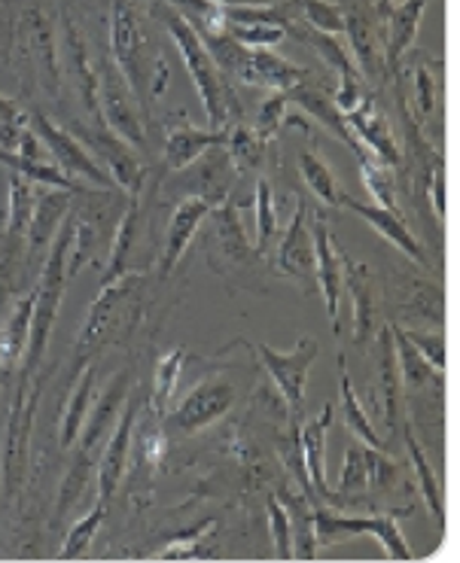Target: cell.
Returning <instances> with one entry per match:
<instances>
[{"label":"cell","instance_id":"cell-57","mask_svg":"<svg viewBox=\"0 0 460 563\" xmlns=\"http://www.w3.org/2000/svg\"><path fill=\"white\" fill-rule=\"evenodd\" d=\"M220 7H238V3H265V0H213Z\"/></svg>","mask_w":460,"mask_h":563},{"label":"cell","instance_id":"cell-50","mask_svg":"<svg viewBox=\"0 0 460 563\" xmlns=\"http://www.w3.org/2000/svg\"><path fill=\"white\" fill-rule=\"evenodd\" d=\"M269 527H272V542H275L277 561H293V530H289V515L284 503L269 497Z\"/></svg>","mask_w":460,"mask_h":563},{"label":"cell","instance_id":"cell-31","mask_svg":"<svg viewBox=\"0 0 460 563\" xmlns=\"http://www.w3.org/2000/svg\"><path fill=\"white\" fill-rule=\"evenodd\" d=\"M284 31L293 34L296 40L308 43V46H315L317 53H320V58H324L332 70H339V77H360L354 58H351V53L339 43L336 34H324V31H315V27L303 25V22H289Z\"/></svg>","mask_w":460,"mask_h":563},{"label":"cell","instance_id":"cell-51","mask_svg":"<svg viewBox=\"0 0 460 563\" xmlns=\"http://www.w3.org/2000/svg\"><path fill=\"white\" fill-rule=\"evenodd\" d=\"M403 332L436 372H446V339L442 335H427V332H412V329H403Z\"/></svg>","mask_w":460,"mask_h":563},{"label":"cell","instance_id":"cell-12","mask_svg":"<svg viewBox=\"0 0 460 563\" xmlns=\"http://www.w3.org/2000/svg\"><path fill=\"white\" fill-rule=\"evenodd\" d=\"M277 272L296 284H315V238H311V210L305 201L296 205L289 229L277 244Z\"/></svg>","mask_w":460,"mask_h":563},{"label":"cell","instance_id":"cell-45","mask_svg":"<svg viewBox=\"0 0 460 563\" xmlns=\"http://www.w3.org/2000/svg\"><path fill=\"white\" fill-rule=\"evenodd\" d=\"M277 235V210H275V196H272V186L269 180L256 184V238H260V253L269 250L272 238Z\"/></svg>","mask_w":460,"mask_h":563},{"label":"cell","instance_id":"cell-17","mask_svg":"<svg viewBox=\"0 0 460 563\" xmlns=\"http://www.w3.org/2000/svg\"><path fill=\"white\" fill-rule=\"evenodd\" d=\"M211 205L205 198H184L177 208H174L168 229H165V244H162V277H168L177 268V263L184 260L186 247L193 244L198 225L205 223V217L211 213Z\"/></svg>","mask_w":460,"mask_h":563},{"label":"cell","instance_id":"cell-54","mask_svg":"<svg viewBox=\"0 0 460 563\" xmlns=\"http://www.w3.org/2000/svg\"><path fill=\"white\" fill-rule=\"evenodd\" d=\"M430 198H434L436 220H446V165L439 158V165L434 168V186H430Z\"/></svg>","mask_w":460,"mask_h":563},{"label":"cell","instance_id":"cell-37","mask_svg":"<svg viewBox=\"0 0 460 563\" xmlns=\"http://www.w3.org/2000/svg\"><path fill=\"white\" fill-rule=\"evenodd\" d=\"M339 366H342V418L348 423V430L354 432L357 439L369 448H379L382 451V439H379V432L372 427V420L363 411V406L357 402L354 394V384H351V375H348V366H344V356H339Z\"/></svg>","mask_w":460,"mask_h":563},{"label":"cell","instance_id":"cell-21","mask_svg":"<svg viewBox=\"0 0 460 563\" xmlns=\"http://www.w3.org/2000/svg\"><path fill=\"white\" fill-rule=\"evenodd\" d=\"M287 101L289 104L303 107L308 117L315 119V122H320L324 129H329V132L336 134L348 150H354V153L363 150L360 141L351 134V129H348V122H344V117L339 113V107H336V101H332V95H329L327 89H320V86H315V82H308V79H305V82H299V86L287 89Z\"/></svg>","mask_w":460,"mask_h":563},{"label":"cell","instance_id":"cell-42","mask_svg":"<svg viewBox=\"0 0 460 563\" xmlns=\"http://www.w3.org/2000/svg\"><path fill=\"white\" fill-rule=\"evenodd\" d=\"M134 277H129V280H122L119 277L117 284H105V289H101V296L95 299L92 311H89V320H86V329H83V344H89V341L95 339V335H101V329L107 327V317H113V308H117V301L125 299V292L132 289Z\"/></svg>","mask_w":460,"mask_h":563},{"label":"cell","instance_id":"cell-34","mask_svg":"<svg viewBox=\"0 0 460 563\" xmlns=\"http://www.w3.org/2000/svg\"><path fill=\"white\" fill-rule=\"evenodd\" d=\"M132 198V205L125 210L122 223H119L117 235H113V250H110V268L105 272V284H117L119 277H125L129 272V263H132L134 244H138V217H141V208H138V196Z\"/></svg>","mask_w":460,"mask_h":563},{"label":"cell","instance_id":"cell-2","mask_svg":"<svg viewBox=\"0 0 460 563\" xmlns=\"http://www.w3.org/2000/svg\"><path fill=\"white\" fill-rule=\"evenodd\" d=\"M70 235H74V223H62V229L55 232L53 244H50V256L43 265V277L34 287L37 299H34V317H31V339H28L25 360H22V372H31L40 366V360L46 354V341L53 332L55 314H58V305L65 299L67 287V250H70Z\"/></svg>","mask_w":460,"mask_h":563},{"label":"cell","instance_id":"cell-48","mask_svg":"<svg viewBox=\"0 0 460 563\" xmlns=\"http://www.w3.org/2000/svg\"><path fill=\"white\" fill-rule=\"evenodd\" d=\"M287 89L284 92H275L256 113V137L263 144H272L277 137V132L284 129V119H287Z\"/></svg>","mask_w":460,"mask_h":563},{"label":"cell","instance_id":"cell-36","mask_svg":"<svg viewBox=\"0 0 460 563\" xmlns=\"http://www.w3.org/2000/svg\"><path fill=\"white\" fill-rule=\"evenodd\" d=\"M95 394V368H89L79 384L74 387V396L67 399L65 406V420H62V448H74L79 439V430L86 423V415H89V402H92Z\"/></svg>","mask_w":460,"mask_h":563},{"label":"cell","instance_id":"cell-5","mask_svg":"<svg viewBox=\"0 0 460 563\" xmlns=\"http://www.w3.org/2000/svg\"><path fill=\"white\" fill-rule=\"evenodd\" d=\"M70 134H74L86 150L92 146V153L98 156V162H101V168L113 177V184H117L122 192L141 196V189H144L146 180V168L129 141H122L117 132H110L105 122H95L89 129H86V125H74Z\"/></svg>","mask_w":460,"mask_h":563},{"label":"cell","instance_id":"cell-25","mask_svg":"<svg viewBox=\"0 0 460 563\" xmlns=\"http://www.w3.org/2000/svg\"><path fill=\"white\" fill-rule=\"evenodd\" d=\"M342 256V287L354 292V332L357 339H366L372 327H375V287H372V275L366 265H354V260L339 250Z\"/></svg>","mask_w":460,"mask_h":563},{"label":"cell","instance_id":"cell-19","mask_svg":"<svg viewBox=\"0 0 460 563\" xmlns=\"http://www.w3.org/2000/svg\"><path fill=\"white\" fill-rule=\"evenodd\" d=\"M226 137H229V129L201 132L196 125H189V119L180 122V125H172V129H168V137H165V168L172 170V174L186 170L189 165H196L205 153L223 146Z\"/></svg>","mask_w":460,"mask_h":563},{"label":"cell","instance_id":"cell-28","mask_svg":"<svg viewBox=\"0 0 460 563\" xmlns=\"http://www.w3.org/2000/svg\"><path fill=\"white\" fill-rule=\"evenodd\" d=\"M387 329H391V341H394L396 368H399V384H403V387H408V390H424L434 378H442V372H436V368L415 351V344L406 339L403 327L387 323Z\"/></svg>","mask_w":460,"mask_h":563},{"label":"cell","instance_id":"cell-39","mask_svg":"<svg viewBox=\"0 0 460 563\" xmlns=\"http://www.w3.org/2000/svg\"><path fill=\"white\" fill-rule=\"evenodd\" d=\"M289 515V530H293V561H315L317 537H315V511H308L303 503L281 497Z\"/></svg>","mask_w":460,"mask_h":563},{"label":"cell","instance_id":"cell-27","mask_svg":"<svg viewBox=\"0 0 460 563\" xmlns=\"http://www.w3.org/2000/svg\"><path fill=\"white\" fill-rule=\"evenodd\" d=\"M344 31L351 34L357 70H363L369 79H379L384 67V53L382 37H379V31L372 25V19L366 13H348L344 15Z\"/></svg>","mask_w":460,"mask_h":563},{"label":"cell","instance_id":"cell-46","mask_svg":"<svg viewBox=\"0 0 460 563\" xmlns=\"http://www.w3.org/2000/svg\"><path fill=\"white\" fill-rule=\"evenodd\" d=\"M369 490V457L366 448L351 445L344 451V466L339 475V494H357Z\"/></svg>","mask_w":460,"mask_h":563},{"label":"cell","instance_id":"cell-26","mask_svg":"<svg viewBox=\"0 0 460 563\" xmlns=\"http://www.w3.org/2000/svg\"><path fill=\"white\" fill-rule=\"evenodd\" d=\"M65 70L74 79L77 92L83 95V104L92 107V113L98 117V77H95L92 67H89L86 40H83V34H79L77 25L70 19H65Z\"/></svg>","mask_w":460,"mask_h":563},{"label":"cell","instance_id":"cell-4","mask_svg":"<svg viewBox=\"0 0 460 563\" xmlns=\"http://www.w3.org/2000/svg\"><path fill=\"white\" fill-rule=\"evenodd\" d=\"M244 347L253 351V356L263 363V368L269 372V378L275 380L277 394L284 399V406L289 411H299L305 402V394H308V375H311V366H315L317 354H320V344L311 335H303L296 341V347L281 354L269 344H250V341L241 339Z\"/></svg>","mask_w":460,"mask_h":563},{"label":"cell","instance_id":"cell-14","mask_svg":"<svg viewBox=\"0 0 460 563\" xmlns=\"http://www.w3.org/2000/svg\"><path fill=\"white\" fill-rule=\"evenodd\" d=\"M344 122H348L351 134L360 141V146L366 150L369 156L379 158L387 168L399 165V146L394 141V132H391V125H387V119H384L372 95H363L354 110L344 113Z\"/></svg>","mask_w":460,"mask_h":563},{"label":"cell","instance_id":"cell-41","mask_svg":"<svg viewBox=\"0 0 460 563\" xmlns=\"http://www.w3.org/2000/svg\"><path fill=\"white\" fill-rule=\"evenodd\" d=\"M226 153L236 170H253L263 165L265 144L256 137V132H250L244 125H229V137H226Z\"/></svg>","mask_w":460,"mask_h":563},{"label":"cell","instance_id":"cell-40","mask_svg":"<svg viewBox=\"0 0 460 563\" xmlns=\"http://www.w3.org/2000/svg\"><path fill=\"white\" fill-rule=\"evenodd\" d=\"M105 515H107V503L105 499H98V506H95L89 515H83L77 525L67 530L65 545L58 551V561H77L83 558L89 545H92V539L98 537V530L105 525Z\"/></svg>","mask_w":460,"mask_h":563},{"label":"cell","instance_id":"cell-10","mask_svg":"<svg viewBox=\"0 0 460 563\" xmlns=\"http://www.w3.org/2000/svg\"><path fill=\"white\" fill-rule=\"evenodd\" d=\"M226 74L244 79L248 86H263V89H275V92L293 89V86L308 79L305 67L293 65V62L281 58L272 49H244V46L238 49Z\"/></svg>","mask_w":460,"mask_h":563},{"label":"cell","instance_id":"cell-35","mask_svg":"<svg viewBox=\"0 0 460 563\" xmlns=\"http://www.w3.org/2000/svg\"><path fill=\"white\" fill-rule=\"evenodd\" d=\"M357 162H360V177H363V186L366 192L375 198V205L394 210L399 213V205H396V184H394V168L382 165L379 158H372L366 150L357 153Z\"/></svg>","mask_w":460,"mask_h":563},{"label":"cell","instance_id":"cell-43","mask_svg":"<svg viewBox=\"0 0 460 563\" xmlns=\"http://www.w3.org/2000/svg\"><path fill=\"white\" fill-rule=\"evenodd\" d=\"M180 372H184V347H174L172 354H165L158 360L156 384H153V411H156L158 418L168 411V402H172L174 390H177Z\"/></svg>","mask_w":460,"mask_h":563},{"label":"cell","instance_id":"cell-8","mask_svg":"<svg viewBox=\"0 0 460 563\" xmlns=\"http://www.w3.org/2000/svg\"><path fill=\"white\" fill-rule=\"evenodd\" d=\"M232 406H236V387L223 378H208L196 384L177 402V408L168 415V423H172V430L193 435V432H201L205 427L217 423Z\"/></svg>","mask_w":460,"mask_h":563},{"label":"cell","instance_id":"cell-1","mask_svg":"<svg viewBox=\"0 0 460 563\" xmlns=\"http://www.w3.org/2000/svg\"><path fill=\"white\" fill-rule=\"evenodd\" d=\"M165 27L172 34L174 46L180 49V58H184L189 77L196 82L198 98L205 104V113L211 119L213 129H229L232 119H229V92H226L223 70L217 67L213 55L208 53L205 40L198 34L196 27L186 22L180 13H165Z\"/></svg>","mask_w":460,"mask_h":563},{"label":"cell","instance_id":"cell-58","mask_svg":"<svg viewBox=\"0 0 460 563\" xmlns=\"http://www.w3.org/2000/svg\"><path fill=\"white\" fill-rule=\"evenodd\" d=\"M0 378H3V372H0Z\"/></svg>","mask_w":460,"mask_h":563},{"label":"cell","instance_id":"cell-23","mask_svg":"<svg viewBox=\"0 0 460 563\" xmlns=\"http://www.w3.org/2000/svg\"><path fill=\"white\" fill-rule=\"evenodd\" d=\"M424 7H427V0H399L394 10L384 15L387 31H384L382 53L387 70H396L399 62H403V55L408 53L412 40L418 34V25H421Z\"/></svg>","mask_w":460,"mask_h":563},{"label":"cell","instance_id":"cell-24","mask_svg":"<svg viewBox=\"0 0 460 563\" xmlns=\"http://www.w3.org/2000/svg\"><path fill=\"white\" fill-rule=\"evenodd\" d=\"M34 299L37 292L31 289L15 301L10 317L0 323V372H10L25 360L28 339H31V317H34Z\"/></svg>","mask_w":460,"mask_h":563},{"label":"cell","instance_id":"cell-20","mask_svg":"<svg viewBox=\"0 0 460 563\" xmlns=\"http://www.w3.org/2000/svg\"><path fill=\"white\" fill-rule=\"evenodd\" d=\"M332 402L324 406V411L311 418L308 423H303V430H299V457H303V470L308 475V482L315 487L320 497L332 499L327 487V435L329 427H332Z\"/></svg>","mask_w":460,"mask_h":563},{"label":"cell","instance_id":"cell-56","mask_svg":"<svg viewBox=\"0 0 460 563\" xmlns=\"http://www.w3.org/2000/svg\"><path fill=\"white\" fill-rule=\"evenodd\" d=\"M396 3H399V0H379V19H384V15L391 13Z\"/></svg>","mask_w":460,"mask_h":563},{"label":"cell","instance_id":"cell-33","mask_svg":"<svg viewBox=\"0 0 460 563\" xmlns=\"http://www.w3.org/2000/svg\"><path fill=\"white\" fill-rule=\"evenodd\" d=\"M299 174L303 180L308 184V189L315 192L320 205L327 208H342V198L348 196L342 186H339V177L332 174L324 158L317 153H299Z\"/></svg>","mask_w":460,"mask_h":563},{"label":"cell","instance_id":"cell-11","mask_svg":"<svg viewBox=\"0 0 460 563\" xmlns=\"http://www.w3.org/2000/svg\"><path fill=\"white\" fill-rule=\"evenodd\" d=\"M141 408H144V402L129 394L125 406L119 411L117 427L107 435L105 454L98 460V499H105V503L117 494L119 482H122V472L129 466V448H132L134 439V420L141 415Z\"/></svg>","mask_w":460,"mask_h":563},{"label":"cell","instance_id":"cell-44","mask_svg":"<svg viewBox=\"0 0 460 563\" xmlns=\"http://www.w3.org/2000/svg\"><path fill=\"white\" fill-rule=\"evenodd\" d=\"M92 454H86V451H79L77 460H74V466L67 470L65 482H62V497H58V506H55V518H67L70 509H74V503L83 494V487L89 482V466H92Z\"/></svg>","mask_w":460,"mask_h":563},{"label":"cell","instance_id":"cell-55","mask_svg":"<svg viewBox=\"0 0 460 563\" xmlns=\"http://www.w3.org/2000/svg\"><path fill=\"white\" fill-rule=\"evenodd\" d=\"M7 301H10V280H0V314H3V308H7ZM3 323V320H0Z\"/></svg>","mask_w":460,"mask_h":563},{"label":"cell","instance_id":"cell-9","mask_svg":"<svg viewBox=\"0 0 460 563\" xmlns=\"http://www.w3.org/2000/svg\"><path fill=\"white\" fill-rule=\"evenodd\" d=\"M110 40H113V58L122 77L129 79L132 92L146 89L150 70L144 67V37H141V15L132 0H113V19H110Z\"/></svg>","mask_w":460,"mask_h":563},{"label":"cell","instance_id":"cell-53","mask_svg":"<svg viewBox=\"0 0 460 563\" xmlns=\"http://www.w3.org/2000/svg\"><path fill=\"white\" fill-rule=\"evenodd\" d=\"M418 117L427 119L430 117V110H434V79H430V70L427 67H421L418 70Z\"/></svg>","mask_w":460,"mask_h":563},{"label":"cell","instance_id":"cell-6","mask_svg":"<svg viewBox=\"0 0 460 563\" xmlns=\"http://www.w3.org/2000/svg\"><path fill=\"white\" fill-rule=\"evenodd\" d=\"M28 122L43 141L46 153L55 158V165L65 170L67 177H74V180L86 186H98V189H113L117 186L113 177L101 168V162L70 134V129H58L43 113H28Z\"/></svg>","mask_w":460,"mask_h":563},{"label":"cell","instance_id":"cell-15","mask_svg":"<svg viewBox=\"0 0 460 563\" xmlns=\"http://www.w3.org/2000/svg\"><path fill=\"white\" fill-rule=\"evenodd\" d=\"M37 408V390L31 384V372H22V384L15 390L13 399V418H10V432H7V454H3V482L13 490L19 482V472L25 466L28 454V432Z\"/></svg>","mask_w":460,"mask_h":563},{"label":"cell","instance_id":"cell-29","mask_svg":"<svg viewBox=\"0 0 460 563\" xmlns=\"http://www.w3.org/2000/svg\"><path fill=\"white\" fill-rule=\"evenodd\" d=\"M0 165L10 168L19 177H25L31 184L40 186H53V189H65V192H89L92 196V186L79 184L74 177H67L65 170L58 165H46V162H31V158H22L10 153V150H0Z\"/></svg>","mask_w":460,"mask_h":563},{"label":"cell","instance_id":"cell-3","mask_svg":"<svg viewBox=\"0 0 460 563\" xmlns=\"http://www.w3.org/2000/svg\"><path fill=\"white\" fill-rule=\"evenodd\" d=\"M396 515L403 511H391V515H379V518H351V515H336L329 509L315 511V537L317 545H339L354 537H375L382 542L391 561H412V549L406 545V537L396 525Z\"/></svg>","mask_w":460,"mask_h":563},{"label":"cell","instance_id":"cell-47","mask_svg":"<svg viewBox=\"0 0 460 563\" xmlns=\"http://www.w3.org/2000/svg\"><path fill=\"white\" fill-rule=\"evenodd\" d=\"M25 129H28L25 110L19 107L15 98L0 95V150H10V153H13Z\"/></svg>","mask_w":460,"mask_h":563},{"label":"cell","instance_id":"cell-52","mask_svg":"<svg viewBox=\"0 0 460 563\" xmlns=\"http://www.w3.org/2000/svg\"><path fill=\"white\" fill-rule=\"evenodd\" d=\"M363 98V89H360V77H339V89L332 95V101L339 107V113H351L357 107V101Z\"/></svg>","mask_w":460,"mask_h":563},{"label":"cell","instance_id":"cell-38","mask_svg":"<svg viewBox=\"0 0 460 563\" xmlns=\"http://www.w3.org/2000/svg\"><path fill=\"white\" fill-rule=\"evenodd\" d=\"M284 13H287V19L299 15L303 25L324 31V34H336V37L344 34V13L336 3H327V0H289Z\"/></svg>","mask_w":460,"mask_h":563},{"label":"cell","instance_id":"cell-13","mask_svg":"<svg viewBox=\"0 0 460 563\" xmlns=\"http://www.w3.org/2000/svg\"><path fill=\"white\" fill-rule=\"evenodd\" d=\"M311 238H315V284L327 301V314L332 329L339 332V299H342V256L336 247V238L329 232L327 217L311 213Z\"/></svg>","mask_w":460,"mask_h":563},{"label":"cell","instance_id":"cell-22","mask_svg":"<svg viewBox=\"0 0 460 563\" xmlns=\"http://www.w3.org/2000/svg\"><path fill=\"white\" fill-rule=\"evenodd\" d=\"M67 205H70V192L65 189H53L46 186V192H40L37 201H34V213H31V223H28V256L37 260V253L53 244L55 232L62 229V220H65Z\"/></svg>","mask_w":460,"mask_h":563},{"label":"cell","instance_id":"cell-16","mask_svg":"<svg viewBox=\"0 0 460 563\" xmlns=\"http://www.w3.org/2000/svg\"><path fill=\"white\" fill-rule=\"evenodd\" d=\"M132 394V375L129 372H119L117 378L107 384V390L101 394V399L95 402V408L86 415V423H83V430H79V442L83 448L79 451H86V454H95L101 442H105L110 430L117 427L119 411L125 406V399Z\"/></svg>","mask_w":460,"mask_h":563},{"label":"cell","instance_id":"cell-32","mask_svg":"<svg viewBox=\"0 0 460 563\" xmlns=\"http://www.w3.org/2000/svg\"><path fill=\"white\" fill-rule=\"evenodd\" d=\"M406 448L408 457H412V466H415V475H418V485H421L424 503L434 515V521L439 530H446V494H442V485L436 478V472L430 470V460L424 454V448L418 445V439L412 435V430L406 427Z\"/></svg>","mask_w":460,"mask_h":563},{"label":"cell","instance_id":"cell-18","mask_svg":"<svg viewBox=\"0 0 460 563\" xmlns=\"http://www.w3.org/2000/svg\"><path fill=\"white\" fill-rule=\"evenodd\" d=\"M342 208H348L351 213H357L363 223H369L379 235L387 241V244H394L396 250H403L412 263L418 265H427V253H424V247L418 244V238L408 232V225L399 220V213H394V210L382 208V205H366V201H357V198L344 196L342 198Z\"/></svg>","mask_w":460,"mask_h":563},{"label":"cell","instance_id":"cell-7","mask_svg":"<svg viewBox=\"0 0 460 563\" xmlns=\"http://www.w3.org/2000/svg\"><path fill=\"white\" fill-rule=\"evenodd\" d=\"M98 117L110 132H117L122 141L132 146H144V122L134 107V92L129 79L122 77L117 62H105L101 74H98Z\"/></svg>","mask_w":460,"mask_h":563},{"label":"cell","instance_id":"cell-30","mask_svg":"<svg viewBox=\"0 0 460 563\" xmlns=\"http://www.w3.org/2000/svg\"><path fill=\"white\" fill-rule=\"evenodd\" d=\"M382 354H379V408H382L384 423L394 430L396 415H399V368H396L394 341H391V329L382 327Z\"/></svg>","mask_w":460,"mask_h":563},{"label":"cell","instance_id":"cell-49","mask_svg":"<svg viewBox=\"0 0 460 563\" xmlns=\"http://www.w3.org/2000/svg\"><path fill=\"white\" fill-rule=\"evenodd\" d=\"M226 34L241 43L244 49H275L287 31L281 25H229Z\"/></svg>","mask_w":460,"mask_h":563}]
</instances>
